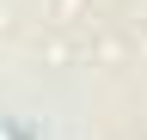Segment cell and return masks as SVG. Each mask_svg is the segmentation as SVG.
I'll return each mask as SVG.
<instances>
[{
  "instance_id": "1",
  "label": "cell",
  "mask_w": 147,
  "mask_h": 140,
  "mask_svg": "<svg viewBox=\"0 0 147 140\" xmlns=\"http://www.w3.org/2000/svg\"><path fill=\"white\" fill-rule=\"evenodd\" d=\"M0 140H12V134H0Z\"/></svg>"
}]
</instances>
